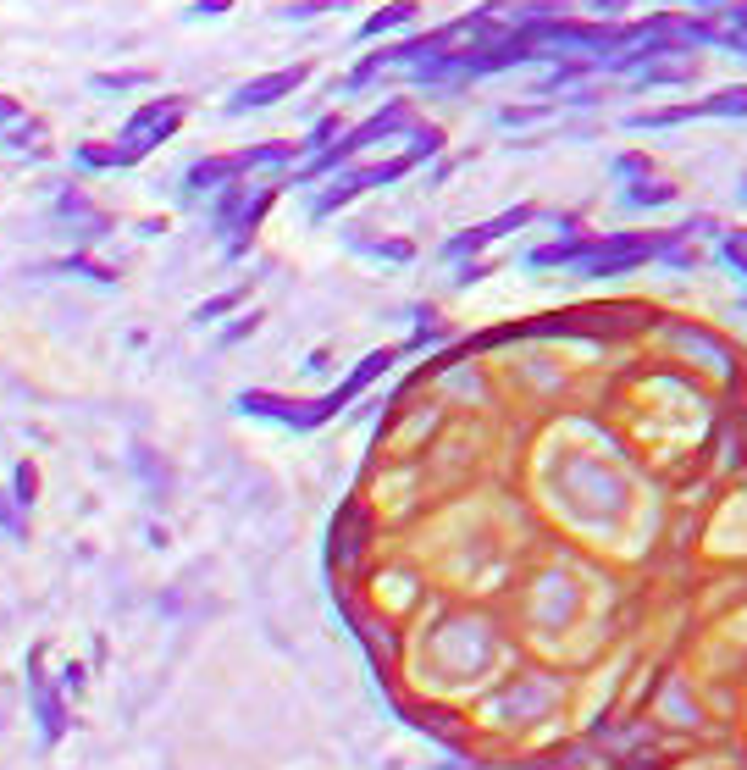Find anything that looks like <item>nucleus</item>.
<instances>
[{
  "label": "nucleus",
  "instance_id": "3",
  "mask_svg": "<svg viewBox=\"0 0 747 770\" xmlns=\"http://www.w3.org/2000/svg\"><path fill=\"white\" fill-rule=\"evenodd\" d=\"M0 139H6V145H28V139H39V122L28 117L17 100H6V95H0Z\"/></svg>",
  "mask_w": 747,
  "mask_h": 770
},
{
  "label": "nucleus",
  "instance_id": "10",
  "mask_svg": "<svg viewBox=\"0 0 747 770\" xmlns=\"http://www.w3.org/2000/svg\"><path fill=\"white\" fill-rule=\"evenodd\" d=\"M244 300V294H222V300H205L200 311H194V322H211V316H222V311H233V305Z\"/></svg>",
  "mask_w": 747,
  "mask_h": 770
},
{
  "label": "nucleus",
  "instance_id": "1",
  "mask_svg": "<svg viewBox=\"0 0 747 770\" xmlns=\"http://www.w3.org/2000/svg\"><path fill=\"white\" fill-rule=\"evenodd\" d=\"M183 111H189V100L166 95V100H150V106L133 111V122L122 128V150H111V161H139L144 150H155L166 139V133L183 122Z\"/></svg>",
  "mask_w": 747,
  "mask_h": 770
},
{
  "label": "nucleus",
  "instance_id": "6",
  "mask_svg": "<svg viewBox=\"0 0 747 770\" xmlns=\"http://www.w3.org/2000/svg\"><path fill=\"white\" fill-rule=\"evenodd\" d=\"M39 721H45V743H56L61 737V704H56V693H50V687H39Z\"/></svg>",
  "mask_w": 747,
  "mask_h": 770
},
{
  "label": "nucleus",
  "instance_id": "13",
  "mask_svg": "<svg viewBox=\"0 0 747 770\" xmlns=\"http://www.w3.org/2000/svg\"><path fill=\"white\" fill-rule=\"evenodd\" d=\"M0 527L12 532V538H23V521H17V516H12V510H6V499H0Z\"/></svg>",
  "mask_w": 747,
  "mask_h": 770
},
{
  "label": "nucleus",
  "instance_id": "14",
  "mask_svg": "<svg viewBox=\"0 0 747 770\" xmlns=\"http://www.w3.org/2000/svg\"><path fill=\"white\" fill-rule=\"evenodd\" d=\"M67 693H83V665H67Z\"/></svg>",
  "mask_w": 747,
  "mask_h": 770
},
{
  "label": "nucleus",
  "instance_id": "9",
  "mask_svg": "<svg viewBox=\"0 0 747 770\" xmlns=\"http://www.w3.org/2000/svg\"><path fill=\"white\" fill-rule=\"evenodd\" d=\"M233 172V161H200V167L189 172V189H211L216 178H227Z\"/></svg>",
  "mask_w": 747,
  "mask_h": 770
},
{
  "label": "nucleus",
  "instance_id": "5",
  "mask_svg": "<svg viewBox=\"0 0 747 770\" xmlns=\"http://www.w3.org/2000/svg\"><path fill=\"white\" fill-rule=\"evenodd\" d=\"M338 6H355V0H294V6H277V17H283V23H305V17L338 12Z\"/></svg>",
  "mask_w": 747,
  "mask_h": 770
},
{
  "label": "nucleus",
  "instance_id": "15",
  "mask_svg": "<svg viewBox=\"0 0 747 770\" xmlns=\"http://www.w3.org/2000/svg\"><path fill=\"white\" fill-rule=\"evenodd\" d=\"M731 17H736V23H747V0H742V6H736V12H731Z\"/></svg>",
  "mask_w": 747,
  "mask_h": 770
},
{
  "label": "nucleus",
  "instance_id": "7",
  "mask_svg": "<svg viewBox=\"0 0 747 770\" xmlns=\"http://www.w3.org/2000/svg\"><path fill=\"white\" fill-rule=\"evenodd\" d=\"M89 84L106 89V95H117V89H139V84H150V73H95Z\"/></svg>",
  "mask_w": 747,
  "mask_h": 770
},
{
  "label": "nucleus",
  "instance_id": "11",
  "mask_svg": "<svg viewBox=\"0 0 747 770\" xmlns=\"http://www.w3.org/2000/svg\"><path fill=\"white\" fill-rule=\"evenodd\" d=\"M17 499H23V505H34V466H17Z\"/></svg>",
  "mask_w": 747,
  "mask_h": 770
},
{
  "label": "nucleus",
  "instance_id": "2",
  "mask_svg": "<svg viewBox=\"0 0 747 770\" xmlns=\"http://www.w3.org/2000/svg\"><path fill=\"white\" fill-rule=\"evenodd\" d=\"M305 84V67H283V73H266V78H255V84H244L233 95V106L227 111H255V106H272V100H283L288 89H299Z\"/></svg>",
  "mask_w": 747,
  "mask_h": 770
},
{
  "label": "nucleus",
  "instance_id": "8",
  "mask_svg": "<svg viewBox=\"0 0 747 770\" xmlns=\"http://www.w3.org/2000/svg\"><path fill=\"white\" fill-rule=\"evenodd\" d=\"M133 466L144 471V482H150L155 494H161V488H166V466H161V460H155V455H150V449H144V444L133 449Z\"/></svg>",
  "mask_w": 747,
  "mask_h": 770
},
{
  "label": "nucleus",
  "instance_id": "4",
  "mask_svg": "<svg viewBox=\"0 0 747 770\" xmlns=\"http://www.w3.org/2000/svg\"><path fill=\"white\" fill-rule=\"evenodd\" d=\"M404 23H415V0H393V6L371 12L366 28H360V39H377V34H388V28H404Z\"/></svg>",
  "mask_w": 747,
  "mask_h": 770
},
{
  "label": "nucleus",
  "instance_id": "12",
  "mask_svg": "<svg viewBox=\"0 0 747 770\" xmlns=\"http://www.w3.org/2000/svg\"><path fill=\"white\" fill-rule=\"evenodd\" d=\"M227 6H233V0H194V6H189V17H222Z\"/></svg>",
  "mask_w": 747,
  "mask_h": 770
}]
</instances>
